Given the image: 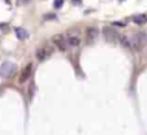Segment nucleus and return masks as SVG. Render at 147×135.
<instances>
[{
	"mask_svg": "<svg viewBox=\"0 0 147 135\" xmlns=\"http://www.w3.org/2000/svg\"><path fill=\"white\" fill-rule=\"evenodd\" d=\"M147 44V34L143 31H139L136 35L133 36V40H131V48L138 52H141Z\"/></svg>",
	"mask_w": 147,
	"mask_h": 135,
	"instance_id": "1",
	"label": "nucleus"
},
{
	"mask_svg": "<svg viewBox=\"0 0 147 135\" xmlns=\"http://www.w3.org/2000/svg\"><path fill=\"white\" fill-rule=\"evenodd\" d=\"M17 72V65L11 61H5L0 65V77L1 78H9L14 75Z\"/></svg>",
	"mask_w": 147,
	"mask_h": 135,
	"instance_id": "2",
	"label": "nucleus"
},
{
	"mask_svg": "<svg viewBox=\"0 0 147 135\" xmlns=\"http://www.w3.org/2000/svg\"><path fill=\"white\" fill-rule=\"evenodd\" d=\"M103 35H104V39H106L108 43H117V42H120V34L119 31L116 30V29H113L112 26H104L103 28Z\"/></svg>",
	"mask_w": 147,
	"mask_h": 135,
	"instance_id": "3",
	"label": "nucleus"
},
{
	"mask_svg": "<svg viewBox=\"0 0 147 135\" xmlns=\"http://www.w3.org/2000/svg\"><path fill=\"white\" fill-rule=\"evenodd\" d=\"M52 43L59 51L61 52H65L69 47V44H68V39L65 38L63 34H56V35L52 36Z\"/></svg>",
	"mask_w": 147,
	"mask_h": 135,
	"instance_id": "4",
	"label": "nucleus"
},
{
	"mask_svg": "<svg viewBox=\"0 0 147 135\" xmlns=\"http://www.w3.org/2000/svg\"><path fill=\"white\" fill-rule=\"evenodd\" d=\"M51 55H52V47H50V46H42L35 52L36 60L40 61V62L42 61H46L47 58H50Z\"/></svg>",
	"mask_w": 147,
	"mask_h": 135,
	"instance_id": "5",
	"label": "nucleus"
},
{
	"mask_svg": "<svg viewBox=\"0 0 147 135\" xmlns=\"http://www.w3.org/2000/svg\"><path fill=\"white\" fill-rule=\"evenodd\" d=\"M98 34H99V31H98L96 28H87L86 33H85V42L87 44H92L96 40Z\"/></svg>",
	"mask_w": 147,
	"mask_h": 135,
	"instance_id": "6",
	"label": "nucleus"
},
{
	"mask_svg": "<svg viewBox=\"0 0 147 135\" xmlns=\"http://www.w3.org/2000/svg\"><path fill=\"white\" fill-rule=\"evenodd\" d=\"M31 73H33V64L29 62L28 65L25 66L22 69V72H21V74H20V78H18V82L22 85V83H25L26 81L29 79V78L31 77Z\"/></svg>",
	"mask_w": 147,
	"mask_h": 135,
	"instance_id": "7",
	"label": "nucleus"
},
{
	"mask_svg": "<svg viewBox=\"0 0 147 135\" xmlns=\"http://www.w3.org/2000/svg\"><path fill=\"white\" fill-rule=\"evenodd\" d=\"M14 33H16V36L20 40H25V39L29 38V33L22 28H16L14 29Z\"/></svg>",
	"mask_w": 147,
	"mask_h": 135,
	"instance_id": "8",
	"label": "nucleus"
},
{
	"mask_svg": "<svg viewBox=\"0 0 147 135\" xmlns=\"http://www.w3.org/2000/svg\"><path fill=\"white\" fill-rule=\"evenodd\" d=\"M133 21L137 25H144L147 24V14H137L133 17Z\"/></svg>",
	"mask_w": 147,
	"mask_h": 135,
	"instance_id": "9",
	"label": "nucleus"
},
{
	"mask_svg": "<svg viewBox=\"0 0 147 135\" xmlns=\"http://www.w3.org/2000/svg\"><path fill=\"white\" fill-rule=\"evenodd\" d=\"M68 39V44H69V47H78L81 43V39L78 38V36L73 35V36H69Z\"/></svg>",
	"mask_w": 147,
	"mask_h": 135,
	"instance_id": "10",
	"label": "nucleus"
},
{
	"mask_svg": "<svg viewBox=\"0 0 147 135\" xmlns=\"http://www.w3.org/2000/svg\"><path fill=\"white\" fill-rule=\"evenodd\" d=\"M120 42H121V46H122V47L129 48V50L131 48V43H129L128 38H125V36H121V38H120Z\"/></svg>",
	"mask_w": 147,
	"mask_h": 135,
	"instance_id": "11",
	"label": "nucleus"
},
{
	"mask_svg": "<svg viewBox=\"0 0 147 135\" xmlns=\"http://www.w3.org/2000/svg\"><path fill=\"white\" fill-rule=\"evenodd\" d=\"M63 4H64V0H55L53 7H55L56 9H59V8H61V7H63Z\"/></svg>",
	"mask_w": 147,
	"mask_h": 135,
	"instance_id": "12",
	"label": "nucleus"
},
{
	"mask_svg": "<svg viewBox=\"0 0 147 135\" xmlns=\"http://www.w3.org/2000/svg\"><path fill=\"white\" fill-rule=\"evenodd\" d=\"M31 0H17V3L20 4V5H28V4H30Z\"/></svg>",
	"mask_w": 147,
	"mask_h": 135,
	"instance_id": "13",
	"label": "nucleus"
},
{
	"mask_svg": "<svg viewBox=\"0 0 147 135\" xmlns=\"http://www.w3.org/2000/svg\"><path fill=\"white\" fill-rule=\"evenodd\" d=\"M74 1H80V0H74Z\"/></svg>",
	"mask_w": 147,
	"mask_h": 135,
	"instance_id": "14",
	"label": "nucleus"
}]
</instances>
